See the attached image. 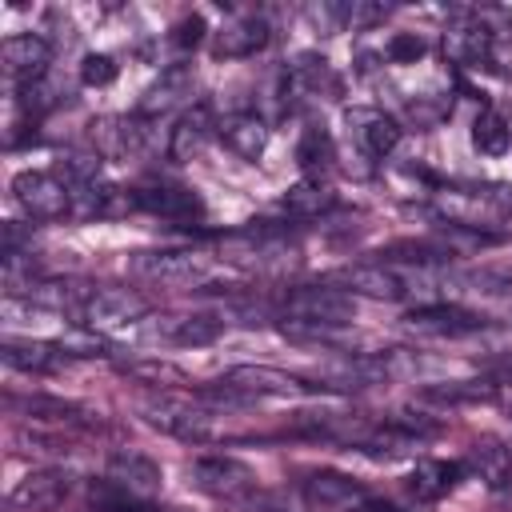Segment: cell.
Here are the masks:
<instances>
[{"label":"cell","mask_w":512,"mask_h":512,"mask_svg":"<svg viewBox=\"0 0 512 512\" xmlns=\"http://www.w3.org/2000/svg\"><path fill=\"white\" fill-rule=\"evenodd\" d=\"M416 284L428 288L432 276L400 268L396 260H364V264H352L344 272V288H352L360 296H372V300H404V296L416 292Z\"/></svg>","instance_id":"7"},{"label":"cell","mask_w":512,"mask_h":512,"mask_svg":"<svg viewBox=\"0 0 512 512\" xmlns=\"http://www.w3.org/2000/svg\"><path fill=\"white\" fill-rule=\"evenodd\" d=\"M12 196L16 204L32 216V220H60L68 208H72V184L56 172H40V168H28L12 180Z\"/></svg>","instance_id":"8"},{"label":"cell","mask_w":512,"mask_h":512,"mask_svg":"<svg viewBox=\"0 0 512 512\" xmlns=\"http://www.w3.org/2000/svg\"><path fill=\"white\" fill-rule=\"evenodd\" d=\"M220 336V320L216 316H160L148 328V340H164V344H212Z\"/></svg>","instance_id":"27"},{"label":"cell","mask_w":512,"mask_h":512,"mask_svg":"<svg viewBox=\"0 0 512 512\" xmlns=\"http://www.w3.org/2000/svg\"><path fill=\"white\" fill-rule=\"evenodd\" d=\"M136 208L152 212V216H164V220H200L204 216V204L196 192L188 188H172V184H152V188H136Z\"/></svg>","instance_id":"21"},{"label":"cell","mask_w":512,"mask_h":512,"mask_svg":"<svg viewBox=\"0 0 512 512\" xmlns=\"http://www.w3.org/2000/svg\"><path fill=\"white\" fill-rule=\"evenodd\" d=\"M484 380L496 388H512V352H500L484 364Z\"/></svg>","instance_id":"37"},{"label":"cell","mask_w":512,"mask_h":512,"mask_svg":"<svg viewBox=\"0 0 512 512\" xmlns=\"http://www.w3.org/2000/svg\"><path fill=\"white\" fill-rule=\"evenodd\" d=\"M472 144L484 156H504L512 148V124L496 108H480V116L472 120Z\"/></svg>","instance_id":"29"},{"label":"cell","mask_w":512,"mask_h":512,"mask_svg":"<svg viewBox=\"0 0 512 512\" xmlns=\"http://www.w3.org/2000/svg\"><path fill=\"white\" fill-rule=\"evenodd\" d=\"M348 128H352L356 144L368 156H388L400 144V124L392 116H384L380 108H352L348 112Z\"/></svg>","instance_id":"20"},{"label":"cell","mask_w":512,"mask_h":512,"mask_svg":"<svg viewBox=\"0 0 512 512\" xmlns=\"http://www.w3.org/2000/svg\"><path fill=\"white\" fill-rule=\"evenodd\" d=\"M404 324L416 336H440V340H460L484 328V316L460 308V304H420L404 316Z\"/></svg>","instance_id":"12"},{"label":"cell","mask_w":512,"mask_h":512,"mask_svg":"<svg viewBox=\"0 0 512 512\" xmlns=\"http://www.w3.org/2000/svg\"><path fill=\"white\" fill-rule=\"evenodd\" d=\"M280 208H284L288 216H296V220H316V216H324V212L336 208V196H332L320 180H300V184H292V188L284 192Z\"/></svg>","instance_id":"28"},{"label":"cell","mask_w":512,"mask_h":512,"mask_svg":"<svg viewBox=\"0 0 512 512\" xmlns=\"http://www.w3.org/2000/svg\"><path fill=\"white\" fill-rule=\"evenodd\" d=\"M424 52H428V44H424L416 32H392L388 44H384V56H388L392 64H416Z\"/></svg>","instance_id":"34"},{"label":"cell","mask_w":512,"mask_h":512,"mask_svg":"<svg viewBox=\"0 0 512 512\" xmlns=\"http://www.w3.org/2000/svg\"><path fill=\"white\" fill-rule=\"evenodd\" d=\"M436 212L456 224L484 232L500 220L512 216V188L508 184H488V188H440L436 192Z\"/></svg>","instance_id":"4"},{"label":"cell","mask_w":512,"mask_h":512,"mask_svg":"<svg viewBox=\"0 0 512 512\" xmlns=\"http://www.w3.org/2000/svg\"><path fill=\"white\" fill-rule=\"evenodd\" d=\"M324 384H308L292 372H280V368H268V364H236L228 368L216 384L200 388V400H212V404H252L260 396H296V392H316Z\"/></svg>","instance_id":"2"},{"label":"cell","mask_w":512,"mask_h":512,"mask_svg":"<svg viewBox=\"0 0 512 512\" xmlns=\"http://www.w3.org/2000/svg\"><path fill=\"white\" fill-rule=\"evenodd\" d=\"M116 60L108 56V52H88L84 56V64H80V80L88 84V88H104V84H112L116 80Z\"/></svg>","instance_id":"35"},{"label":"cell","mask_w":512,"mask_h":512,"mask_svg":"<svg viewBox=\"0 0 512 512\" xmlns=\"http://www.w3.org/2000/svg\"><path fill=\"white\" fill-rule=\"evenodd\" d=\"M220 140L240 156V160H256L268 148V124L256 112H232L220 120Z\"/></svg>","instance_id":"26"},{"label":"cell","mask_w":512,"mask_h":512,"mask_svg":"<svg viewBox=\"0 0 512 512\" xmlns=\"http://www.w3.org/2000/svg\"><path fill=\"white\" fill-rule=\"evenodd\" d=\"M140 416L144 424H152L156 432L164 436H176V440H216L220 428H216V416L204 412V408H188L180 400H144L140 404Z\"/></svg>","instance_id":"9"},{"label":"cell","mask_w":512,"mask_h":512,"mask_svg":"<svg viewBox=\"0 0 512 512\" xmlns=\"http://www.w3.org/2000/svg\"><path fill=\"white\" fill-rule=\"evenodd\" d=\"M72 484H76L72 472H64V468H40V472H28L12 488V504L24 508V512H56L72 496Z\"/></svg>","instance_id":"13"},{"label":"cell","mask_w":512,"mask_h":512,"mask_svg":"<svg viewBox=\"0 0 512 512\" xmlns=\"http://www.w3.org/2000/svg\"><path fill=\"white\" fill-rule=\"evenodd\" d=\"M212 132H220V120L212 116V108L208 104H192L180 120H176V128H172V140H168V156L172 160H192V156H200L204 148H208V140H212Z\"/></svg>","instance_id":"18"},{"label":"cell","mask_w":512,"mask_h":512,"mask_svg":"<svg viewBox=\"0 0 512 512\" xmlns=\"http://www.w3.org/2000/svg\"><path fill=\"white\" fill-rule=\"evenodd\" d=\"M500 388L488 380H456V384H432L420 396L436 400V404H476V400H492Z\"/></svg>","instance_id":"31"},{"label":"cell","mask_w":512,"mask_h":512,"mask_svg":"<svg viewBox=\"0 0 512 512\" xmlns=\"http://www.w3.org/2000/svg\"><path fill=\"white\" fill-rule=\"evenodd\" d=\"M296 160H300L304 172H324V168H332V160H336L332 136H328L324 128H304V136H300V144H296Z\"/></svg>","instance_id":"32"},{"label":"cell","mask_w":512,"mask_h":512,"mask_svg":"<svg viewBox=\"0 0 512 512\" xmlns=\"http://www.w3.org/2000/svg\"><path fill=\"white\" fill-rule=\"evenodd\" d=\"M0 56H4V72L24 88V84L44 80L48 60H52V48H48V40L36 36V32H16V36L4 40Z\"/></svg>","instance_id":"14"},{"label":"cell","mask_w":512,"mask_h":512,"mask_svg":"<svg viewBox=\"0 0 512 512\" xmlns=\"http://www.w3.org/2000/svg\"><path fill=\"white\" fill-rule=\"evenodd\" d=\"M188 484L212 500H228V504H244L260 484L256 472L232 456H196L188 464Z\"/></svg>","instance_id":"6"},{"label":"cell","mask_w":512,"mask_h":512,"mask_svg":"<svg viewBox=\"0 0 512 512\" xmlns=\"http://www.w3.org/2000/svg\"><path fill=\"white\" fill-rule=\"evenodd\" d=\"M132 276L136 280H148V284H164V288H200L208 284L212 268L204 256L196 252H180V248H156V252H136L128 260Z\"/></svg>","instance_id":"5"},{"label":"cell","mask_w":512,"mask_h":512,"mask_svg":"<svg viewBox=\"0 0 512 512\" xmlns=\"http://www.w3.org/2000/svg\"><path fill=\"white\" fill-rule=\"evenodd\" d=\"M104 484H112V488H120V492H128L136 500H156V492L164 484V472H160V464L152 456L120 448L104 464Z\"/></svg>","instance_id":"10"},{"label":"cell","mask_w":512,"mask_h":512,"mask_svg":"<svg viewBox=\"0 0 512 512\" xmlns=\"http://www.w3.org/2000/svg\"><path fill=\"white\" fill-rule=\"evenodd\" d=\"M192 88H196L192 64H168V68L148 84V92L140 96L136 112H140V116H164V112L180 108L184 100H192Z\"/></svg>","instance_id":"15"},{"label":"cell","mask_w":512,"mask_h":512,"mask_svg":"<svg viewBox=\"0 0 512 512\" xmlns=\"http://www.w3.org/2000/svg\"><path fill=\"white\" fill-rule=\"evenodd\" d=\"M492 52V36L480 28L472 12H464L448 32H444V56L456 64H484Z\"/></svg>","instance_id":"23"},{"label":"cell","mask_w":512,"mask_h":512,"mask_svg":"<svg viewBox=\"0 0 512 512\" xmlns=\"http://www.w3.org/2000/svg\"><path fill=\"white\" fill-rule=\"evenodd\" d=\"M264 44H268V24H264V16L244 12V16H232V20L216 32L212 52L224 56V60H244V56H256Z\"/></svg>","instance_id":"19"},{"label":"cell","mask_w":512,"mask_h":512,"mask_svg":"<svg viewBox=\"0 0 512 512\" xmlns=\"http://www.w3.org/2000/svg\"><path fill=\"white\" fill-rule=\"evenodd\" d=\"M284 84H288V92L296 100H320V96H336L340 92V80H336L332 64L324 56H312V52H304V56H296L288 64Z\"/></svg>","instance_id":"17"},{"label":"cell","mask_w":512,"mask_h":512,"mask_svg":"<svg viewBox=\"0 0 512 512\" xmlns=\"http://www.w3.org/2000/svg\"><path fill=\"white\" fill-rule=\"evenodd\" d=\"M464 468L484 480V488L492 492H508L512 488V448L496 436H480L468 444V456H464Z\"/></svg>","instance_id":"16"},{"label":"cell","mask_w":512,"mask_h":512,"mask_svg":"<svg viewBox=\"0 0 512 512\" xmlns=\"http://www.w3.org/2000/svg\"><path fill=\"white\" fill-rule=\"evenodd\" d=\"M0 356H4V364L8 368H16V372H36V376H44V372H56V368H64L68 364V348L64 344H44V340H4L0 344Z\"/></svg>","instance_id":"22"},{"label":"cell","mask_w":512,"mask_h":512,"mask_svg":"<svg viewBox=\"0 0 512 512\" xmlns=\"http://www.w3.org/2000/svg\"><path fill=\"white\" fill-rule=\"evenodd\" d=\"M8 404L28 412V420H40V424H84V416H88L80 404H68V400H56V396H28V400L8 396Z\"/></svg>","instance_id":"30"},{"label":"cell","mask_w":512,"mask_h":512,"mask_svg":"<svg viewBox=\"0 0 512 512\" xmlns=\"http://www.w3.org/2000/svg\"><path fill=\"white\" fill-rule=\"evenodd\" d=\"M460 472H464V464H456V460H420V464L408 472L404 488H408L416 500L432 504V500L448 496V492L460 484Z\"/></svg>","instance_id":"25"},{"label":"cell","mask_w":512,"mask_h":512,"mask_svg":"<svg viewBox=\"0 0 512 512\" xmlns=\"http://www.w3.org/2000/svg\"><path fill=\"white\" fill-rule=\"evenodd\" d=\"M92 144L100 156L120 160V156H136L144 148V128L128 116H104L92 124Z\"/></svg>","instance_id":"24"},{"label":"cell","mask_w":512,"mask_h":512,"mask_svg":"<svg viewBox=\"0 0 512 512\" xmlns=\"http://www.w3.org/2000/svg\"><path fill=\"white\" fill-rule=\"evenodd\" d=\"M204 40V20L200 16H184L176 28H172V44L176 48H196Z\"/></svg>","instance_id":"36"},{"label":"cell","mask_w":512,"mask_h":512,"mask_svg":"<svg viewBox=\"0 0 512 512\" xmlns=\"http://www.w3.org/2000/svg\"><path fill=\"white\" fill-rule=\"evenodd\" d=\"M68 312L88 332H124V328H136L148 316V300L136 296L132 288L96 284V288H80V296Z\"/></svg>","instance_id":"3"},{"label":"cell","mask_w":512,"mask_h":512,"mask_svg":"<svg viewBox=\"0 0 512 512\" xmlns=\"http://www.w3.org/2000/svg\"><path fill=\"white\" fill-rule=\"evenodd\" d=\"M300 488H304V500H308L312 508H324V512H356V508L372 496L360 480H352V476H344V472H332V468L308 472Z\"/></svg>","instance_id":"11"},{"label":"cell","mask_w":512,"mask_h":512,"mask_svg":"<svg viewBox=\"0 0 512 512\" xmlns=\"http://www.w3.org/2000/svg\"><path fill=\"white\" fill-rule=\"evenodd\" d=\"M124 372L136 376V380H144V384H188V376L180 368L164 364V360H128Z\"/></svg>","instance_id":"33"},{"label":"cell","mask_w":512,"mask_h":512,"mask_svg":"<svg viewBox=\"0 0 512 512\" xmlns=\"http://www.w3.org/2000/svg\"><path fill=\"white\" fill-rule=\"evenodd\" d=\"M280 312H284L292 336H324L332 328L352 324L356 300H352V292H340L328 284H304V288L284 292Z\"/></svg>","instance_id":"1"},{"label":"cell","mask_w":512,"mask_h":512,"mask_svg":"<svg viewBox=\"0 0 512 512\" xmlns=\"http://www.w3.org/2000/svg\"><path fill=\"white\" fill-rule=\"evenodd\" d=\"M356 512H404V508H396V504H388V500H376V496H368Z\"/></svg>","instance_id":"38"}]
</instances>
